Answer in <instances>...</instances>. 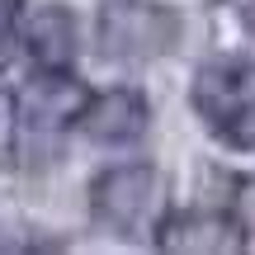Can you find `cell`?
<instances>
[{
    "instance_id": "2",
    "label": "cell",
    "mask_w": 255,
    "mask_h": 255,
    "mask_svg": "<svg viewBox=\"0 0 255 255\" xmlns=\"http://www.w3.org/2000/svg\"><path fill=\"white\" fill-rule=\"evenodd\" d=\"M90 213L104 232L123 241H142L161 232L165 222V180L156 165L132 161V165H114L90 184Z\"/></svg>"
},
{
    "instance_id": "5",
    "label": "cell",
    "mask_w": 255,
    "mask_h": 255,
    "mask_svg": "<svg viewBox=\"0 0 255 255\" xmlns=\"http://www.w3.org/2000/svg\"><path fill=\"white\" fill-rule=\"evenodd\" d=\"M146 119H151V109H146V100L137 90H104V95H90V100L81 104V114H76V123H81V132L90 137V142L100 146H128L137 142V137L146 132Z\"/></svg>"
},
{
    "instance_id": "6",
    "label": "cell",
    "mask_w": 255,
    "mask_h": 255,
    "mask_svg": "<svg viewBox=\"0 0 255 255\" xmlns=\"http://www.w3.org/2000/svg\"><path fill=\"white\" fill-rule=\"evenodd\" d=\"M24 52L28 62L43 71H71L76 52H81V28H76V14L62 5H43L33 19L24 24Z\"/></svg>"
},
{
    "instance_id": "9",
    "label": "cell",
    "mask_w": 255,
    "mask_h": 255,
    "mask_svg": "<svg viewBox=\"0 0 255 255\" xmlns=\"http://www.w3.org/2000/svg\"><path fill=\"white\" fill-rule=\"evenodd\" d=\"M218 5H227V9H232V14H237V19H241V24H246V28H251V33H255V0H218Z\"/></svg>"
},
{
    "instance_id": "1",
    "label": "cell",
    "mask_w": 255,
    "mask_h": 255,
    "mask_svg": "<svg viewBox=\"0 0 255 255\" xmlns=\"http://www.w3.org/2000/svg\"><path fill=\"white\" fill-rule=\"evenodd\" d=\"M194 109L222 146L255 151V57H213L194 76Z\"/></svg>"
},
{
    "instance_id": "8",
    "label": "cell",
    "mask_w": 255,
    "mask_h": 255,
    "mask_svg": "<svg viewBox=\"0 0 255 255\" xmlns=\"http://www.w3.org/2000/svg\"><path fill=\"white\" fill-rule=\"evenodd\" d=\"M14 19H19V0H0V47L14 33Z\"/></svg>"
},
{
    "instance_id": "4",
    "label": "cell",
    "mask_w": 255,
    "mask_h": 255,
    "mask_svg": "<svg viewBox=\"0 0 255 255\" xmlns=\"http://www.w3.org/2000/svg\"><path fill=\"white\" fill-rule=\"evenodd\" d=\"M246 222L232 218L227 208H184V213H165L156 246L161 251H189V255H227V251H246Z\"/></svg>"
},
{
    "instance_id": "3",
    "label": "cell",
    "mask_w": 255,
    "mask_h": 255,
    "mask_svg": "<svg viewBox=\"0 0 255 255\" xmlns=\"http://www.w3.org/2000/svg\"><path fill=\"white\" fill-rule=\"evenodd\" d=\"M180 43V14L165 0H109L100 9V52L114 62H151Z\"/></svg>"
},
{
    "instance_id": "7",
    "label": "cell",
    "mask_w": 255,
    "mask_h": 255,
    "mask_svg": "<svg viewBox=\"0 0 255 255\" xmlns=\"http://www.w3.org/2000/svg\"><path fill=\"white\" fill-rule=\"evenodd\" d=\"M19 132H24V114L9 85H0V170H9L19 156Z\"/></svg>"
}]
</instances>
